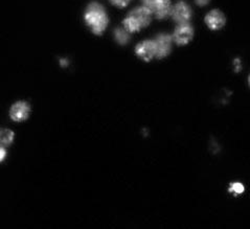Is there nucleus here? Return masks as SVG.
<instances>
[{
	"instance_id": "4",
	"label": "nucleus",
	"mask_w": 250,
	"mask_h": 229,
	"mask_svg": "<svg viewBox=\"0 0 250 229\" xmlns=\"http://www.w3.org/2000/svg\"><path fill=\"white\" fill-rule=\"evenodd\" d=\"M193 36L194 29L192 25L189 23H181L176 27L173 35V39L179 45H185V44H188L193 39Z\"/></svg>"
},
{
	"instance_id": "11",
	"label": "nucleus",
	"mask_w": 250,
	"mask_h": 229,
	"mask_svg": "<svg viewBox=\"0 0 250 229\" xmlns=\"http://www.w3.org/2000/svg\"><path fill=\"white\" fill-rule=\"evenodd\" d=\"M114 37H115V40L120 44H122V45H124V44H127L130 40L129 32L126 28H122V27H117L115 29Z\"/></svg>"
},
{
	"instance_id": "3",
	"label": "nucleus",
	"mask_w": 250,
	"mask_h": 229,
	"mask_svg": "<svg viewBox=\"0 0 250 229\" xmlns=\"http://www.w3.org/2000/svg\"><path fill=\"white\" fill-rule=\"evenodd\" d=\"M155 47V57L158 59L167 57L172 49V37L167 34H160L153 40Z\"/></svg>"
},
{
	"instance_id": "12",
	"label": "nucleus",
	"mask_w": 250,
	"mask_h": 229,
	"mask_svg": "<svg viewBox=\"0 0 250 229\" xmlns=\"http://www.w3.org/2000/svg\"><path fill=\"white\" fill-rule=\"evenodd\" d=\"M229 191L232 194H236V195H240L244 191V187L242 183L236 182V183H232L230 187H229Z\"/></svg>"
},
{
	"instance_id": "18",
	"label": "nucleus",
	"mask_w": 250,
	"mask_h": 229,
	"mask_svg": "<svg viewBox=\"0 0 250 229\" xmlns=\"http://www.w3.org/2000/svg\"><path fill=\"white\" fill-rule=\"evenodd\" d=\"M60 63H61V65H62V66H64V67H65V66H67V65H68V61L66 60V59H61V60H60Z\"/></svg>"
},
{
	"instance_id": "5",
	"label": "nucleus",
	"mask_w": 250,
	"mask_h": 229,
	"mask_svg": "<svg viewBox=\"0 0 250 229\" xmlns=\"http://www.w3.org/2000/svg\"><path fill=\"white\" fill-rule=\"evenodd\" d=\"M172 17L177 22L178 24L188 23L190 18H192V10L186 2L176 3L174 7H172Z\"/></svg>"
},
{
	"instance_id": "15",
	"label": "nucleus",
	"mask_w": 250,
	"mask_h": 229,
	"mask_svg": "<svg viewBox=\"0 0 250 229\" xmlns=\"http://www.w3.org/2000/svg\"><path fill=\"white\" fill-rule=\"evenodd\" d=\"M195 1L197 4H199V5H205L208 3L209 0H195Z\"/></svg>"
},
{
	"instance_id": "10",
	"label": "nucleus",
	"mask_w": 250,
	"mask_h": 229,
	"mask_svg": "<svg viewBox=\"0 0 250 229\" xmlns=\"http://www.w3.org/2000/svg\"><path fill=\"white\" fill-rule=\"evenodd\" d=\"M14 142V132L9 129L0 128V146H9Z\"/></svg>"
},
{
	"instance_id": "7",
	"label": "nucleus",
	"mask_w": 250,
	"mask_h": 229,
	"mask_svg": "<svg viewBox=\"0 0 250 229\" xmlns=\"http://www.w3.org/2000/svg\"><path fill=\"white\" fill-rule=\"evenodd\" d=\"M31 112V107L26 102H17L11 108L10 116L15 122H23L27 120Z\"/></svg>"
},
{
	"instance_id": "16",
	"label": "nucleus",
	"mask_w": 250,
	"mask_h": 229,
	"mask_svg": "<svg viewBox=\"0 0 250 229\" xmlns=\"http://www.w3.org/2000/svg\"><path fill=\"white\" fill-rule=\"evenodd\" d=\"M154 1H155V0H143V2H144V5L145 6H146V7H149Z\"/></svg>"
},
{
	"instance_id": "2",
	"label": "nucleus",
	"mask_w": 250,
	"mask_h": 229,
	"mask_svg": "<svg viewBox=\"0 0 250 229\" xmlns=\"http://www.w3.org/2000/svg\"><path fill=\"white\" fill-rule=\"evenodd\" d=\"M151 11L146 6H139L132 10L126 19L124 20V26L129 33L141 31L143 27L149 25L151 21Z\"/></svg>"
},
{
	"instance_id": "1",
	"label": "nucleus",
	"mask_w": 250,
	"mask_h": 229,
	"mask_svg": "<svg viewBox=\"0 0 250 229\" xmlns=\"http://www.w3.org/2000/svg\"><path fill=\"white\" fill-rule=\"evenodd\" d=\"M84 18L87 25L95 35L104 33L109 22L105 9L98 2H92L87 6Z\"/></svg>"
},
{
	"instance_id": "17",
	"label": "nucleus",
	"mask_w": 250,
	"mask_h": 229,
	"mask_svg": "<svg viewBox=\"0 0 250 229\" xmlns=\"http://www.w3.org/2000/svg\"><path fill=\"white\" fill-rule=\"evenodd\" d=\"M234 67H236L237 70H239L240 67H241V63H240V61L238 60V59H237V60H234Z\"/></svg>"
},
{
	"instance_id": "6",
	"label": "nucleus",
	"mask_w": 250,
	"mask_h": 229,
	"mask_svg": "<svg viewBox=\"0 0 250 229\" xmlns=\"http://www.w3.org/2000/svg\"><path fill=\"white\" fill-rule=\"evenodd\" d=\"M148 9L159 19L167 18L172 12V4L170 0H155Z\"/></svg>"
},
{
	"instance_id": "8",
	"label": "nucleus",
	"mask_w": 250,
	"mask_h": 229,
	"mask_svg": "<svg viewBox=\"0 0 250 229\" xmlns=\"http://www.w3.org/2000/svg\"><path fill=\"white\" fill-rule=\"evenodd\" d=\"M136 54L139 58L145 61H150L155 57V47H154L153 40H146L136 46Z\"/></svg>"
},
{
	"instance_id": "13",
	"label": "nucleus",
	"mask_w": 250,
	"mask_h": 229,
	"mask_svg": "<svg viewBox=\"0 0 250 229\" xmlns=\"http://www.w3.org/2000/svg\"><path fill=\"white\" fill-rule=\"evenodd\" d=\"M114 5L119 6V7H125L126 5L129 4L131 0H110Z\"/></svg>"
},
{
	"instance_id": "14",
	"label": "nucleus",
	"mask_w": 250,
	"mask_h": 229,
	"mask_svg": "<svg viewBox=\"0 0 250 229\" xmlns=\"http://www.w3.org/2000/svg\"><path fill=\"white\" fill-rule=\"evenodd\" d=\"M6 157V150L4 146H0V162H2Z\"/></svg>"
},
{
	"instance_id": "9",
	"label": "nucleus",
	"mask_w": 250,
	"mask_h": 229,
	"mask_svg": "<svg viewBox=\"0 0 250 229\" xmlns=\"http://www.w3.org/2000/svg\"><path fill=\"white\" fill-rule=\"evenodd\" d=\"M205 22L209 28L211 29H220L225 24V16L223 13L218 10H214L209 12L207 17H205Z\"/></svg>"
}]
</instances>
